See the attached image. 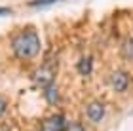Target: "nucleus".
<instances>
[{"instance_id": "obj_7", "label": "nucleus", "mask_w": 133, "mask_h": 131, "mask_svg": "<svg viewBox=\"0 0 133 131\" xmlns=\"http://www.w3.org/2000/svg\"><path fill=\"white\" fill-rule=\"evenodd\" d=\"M76 70L80 76H89L93 70V57L91 55H82L76 63Z\"/></svg>"}, {"instance_id": "obj_10", "label": "nucleus", "mask_w": 133, "mask_h": 131, "mask_svg": "<svg viewBox=\"0 0 133 131\" xmlns=\"http://www.w3.org/2000/svg\"><path fill=\"white\" fill-rule=\"evenodd\" d=\"M55 2H59V0H31L29 6L31 8H40V6H50V4H55Z\"/></svg>"}, {"instance_id": "obj_12", "label": "nucleus", "mask_w": 133, "mask_h": 131, "mask_svg": "<svg viewBox=\"0 0 133 131\" xmlns=\"http://www.w3.org/2000/svg\"><path fill=\"white\" fill-rule=\"evenodd\" d=\"M10 13V8H0V15H8Z\"/></svg>"}, {"instance_id": "obj_2", "label": "nucleus", "mask_w": 133, "mask_h": 131, "mask_svg": "<svg viewBox=\"0 0 133 131\" xmlns=\"http://www.w3.org/2000/svg\"><path fill=\"white\" fill-rule=\"evenodd\" d=\"M55 76H57V57L53 55L50 59H46V61L36 68L32 80H34V84L38 87L44 89L46 86H50V84L55 82Z\"/></svg>"}, {"instance_id": "obj_8", "label": "nucleus", "mask_w": 133, "mask_h": 131, "mask_svg": "<svg viewBox=\"0 0 133 131\" xmlns=\"http://www.w3.org/2000/svg\"><path fill=\"white\" fill-rule=\"evenodd\" d=\"M120 53L125 61H133V36H128L120 46Z\"/></svg>"}, {"instance_id": "obj_4", "label": "nucleus", "mask_w": 133, "mask_h": 131, "mask_svg": "<svg viewBox=\"0 0 133 131\" xmlns=\"http://www.w3.org/2000/svg\"><path fill=\"white\" fill-rule=\"evenodd\" d=\"M84 116H86L88 122H91V123H101L105 120V116H107V108H105V105H103L99 99H93V101H89L86 105Z\"/></svg>"}, {"instance_id": "obj_11", "label": "nucleus", "mask_w": 133, "mask_h": 131, "mask_svg": "<svg viewBox=\"0 0 133 131\" xmlns=\"http://www.w3.org/2000/svg\"><path fill=\"white\" fill-rule=\"evenodd\" d=\"M6 108H8V101H6L4 97H0V118L4 116V112H6Z\"/></svg>"}, {"instance_id": "obj_5", "label": "nucleus", "mask_w": 133, "mask_h": 131, "mask_svg": "<svg viewBox=\"0 0 133 131\" xmlns=\"http://www.w3.org/2000/svg\"><path fill=\"white\" fill-rule=\"evenodd\" d=\"M66 122L69 120H66V116L63 112H55V114L48 116V118H44V120L40 122L38 131H65Z\"/></svg>"}, {"instance_id": "obj_9", "label": "nucleus", "mask_w": 133, "mask_h": 131, "mask_svg": "<svg viewBox=\"0 0 133 131\" xmlns=\"http://www.w3.org/2000/svg\"><path fill=\"white\" fill-rule=\"evenodd\" d=\"M65 131H86V126L80 120H70V122H66Z\"/></svg>"}, {"instance_id": "obj_6", "label": "nucleus", "mask_w": 133, "mask_h": 131, "mask_svg": "<svg viewBox=\"0 0 133 131\" xmlns=\"http://www.w3.org/2000/svg\"><path fill=\"white\" fill-rule=\"evenodd\" d=\"M42 91H44V99H46L48 105H59V101H61V93H59V87H57L55 82L50 84V86H46Z\"/></svg>"}, {"instance_id": "obj_3", "label": "nucleus", "mask_w": 133, "mask_h": 131, "mask_svg": "<svg viewBox=\"0 0 133 131\" xmlns=\"http://www.w3.org/2000/svg\"><path fill=\"white\" fill-rule=\"evenodd\" d=\"M108 86H110L116 93H125L131 86V76L128 70L124 68H114L108 74Z\"/></svg>"}, {"instance_id": "obj_1", "label": "nucleus", "mask_w": 133, "mask_h": 131, "mask_svg": "<svg viewBox=\"0 0 133 131\" xmlns=\"http://www.w3.org/2000/svg\"><path fill=\"white\" fill-rule=\"evenodd\" d=\"M42 44H40V36L36 32L34 27H25L21 29L17 34H14L11 38V51L17 59H34L40 53Z\"/></svg>"}]
</instances>
